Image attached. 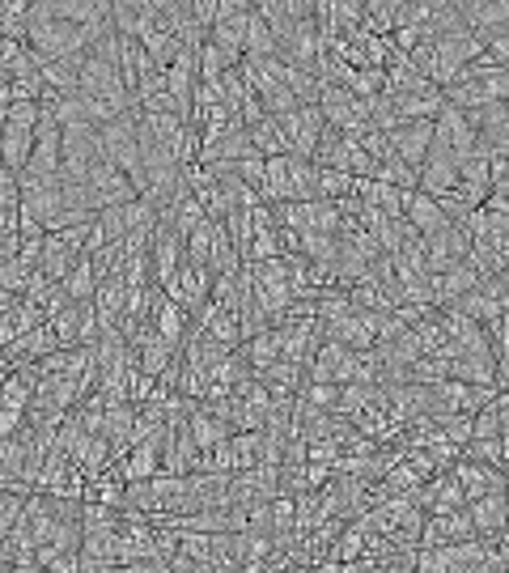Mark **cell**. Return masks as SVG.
I'll return each mask as SVG.
<instances>
[{"label": "cell", "instance_id": "cell-1", "mask_svg": "<svg viewBox=\"0 0 509 573\" xmlns=\"http://www.w3.org/2000/svg\"><path fill=\"white\" fill-rule=\"evenodd\" d=\"M103 162V140L94 124H77V128H64L60 140V183H85L89 170Z\"/></svg>", "mask_w": 509, "mask_h": 573}, {"label": "cell", "instance_id": "cell-2", "mask_svg": "<svg viewBox=\"0 0 509 573\" xmlns=\"http://www.w3.org/2000/svg\"><path fill=\"white\" fill-rule=\"evenodd\" d=\"M98 140H103V158L119 166L136 188V179H140V110L110 119L107 128H98Z\"/></svg>", "mask_w": 509, "mask_h": 573}, {"label": "cell", "instance_id": "cell-3", "mask_svg": "<svg viewBox=\"0 0 509 573\" xmlns=\"http://www.w3.org/2000/svg\"><path fill=\"white\" fill-rule=\"evenodd\" d=\"M166 298L174 301L183 315H188L191 323L204 315V306H209V298H213V273H204V268H191V264H183L179 273L170 276L166 285Z\"/></svg>", "mask_w": 509, "mask_h": 573}, {"label": "cell", "instance_id": "cell-4", "mask_svg": "<svg viewBox=\"0 0 509 573\" xmlns=\"http://www.w3.org/2000/svg\"><path fill=\"white\" fill-rule=\"evenodd\" d=\"M18 188H22V213L52 234L64 217V183L60 179H18Z\"/></svg>", "mask_w": 509, "mask_h": 573}, {"label": "cell", "instance_id": "cell-5", "mask_svg": "<svg viewBox=\"0 0 509 573\" xmlns=\"http://www.w3.org/2000/svg\"><path fill=\"white\" fill-rule=\"evenodd\" d=\"M450 310L467 315V319H476V323L488 331L509 310V285L501 280V276H488V280H480V285H476L467 298H458Z\"/></svg>", "mask_w": 509, "mask_h": 573}, {"label": "cell", "instance_id": "cell-6", "mask_svg": "<svg viewBox=\"0 0 509 573\" xmlns=\"http://www.w3.org/2000/svg\"><path fill=\"white\" fill-rule=\"evenodd\" d=\"M280 124V132H285V145H289V153L294 158H315V149H319L322 132H327V119H322L319 107H297L289 115H280L276 119Z\"/></svg>", "mask_w": 509, "mask_h": 573}, {"label": "cell", "instance_id": "cell-7", "mask_svg": "<svg viewBox=\"0 0 509 573\" xmlns=\"http://www.w3.org/2000/svg\"><path fill=\"white\" fill-rule=\"evenodd\" d=\"M85 188H89V195H94V209H98V213H107V209H124V204L140 200L132 188V179H128L119 166H110L107 158L89 170Z\"/></svg>", "mask_w": 509, "mask_h": 573}, {"label": "cell", "instance_id": "cell-8", "mask_svg": "<svg viewBox=\"0 0 509 573\" xmlns=\"http://www.w3.org/2000/svg\"><path fill=\"white\" fill-rule=\"evenodd\" d=\"M433 140H437V145H446L458 162H463V158H471V153L480 149V132H476L471 115H467V110H458V107H450V103H446L442 115L433 119Z\"/></svg>", "mask_w": 509, "mask_h": 573}, {"label": "cell", "instance_id": "cell-9", "mask_svg": "<svg viewBox=\"0 0 509 573\" xmlns=\"http://www.w3.org/2000/svg\"><path fill=\"white\" fill-rule=\"evenodd\" d=\"M467 540H480L467 506L455 510V514H430L425 531H421V548H450V544H467Z\"/></svg>", "mask_w": 509, "mask_h": 573}, {"label": "cell", "instance_id": "cell-10", "mask_svg": "<svg viewBox=\"0 0 509 573\" xmlns=\"http://www.w3.org/2000/svg\"><path fill=\"white\" fill-rule=\"evenodd\" d=\"M386 140H391V153L412 174H421V166H425V158H430L433 149V124H400V128L386 132Z\"/></svg>", "mask_w": 509, "mask_h": 573}, {"label": "cell", "instance_id": "cell-11", "mask_svg": "<svg viewBox=\"0 0 509 573\" xmlns=\"http://www.w3.org/2000/svg\"><path fill=\"white\" fill-rule=\"evenodd\" d=\"M467 514L476 522V535L480 540H506L509 535V492H488L467 501Z\"/></svg>", "mask_w": 509, "mask_h": 573}, {"label": "cell", "instance_id": "cell-12", "mask_svg": "<svg viewBox=\"0 0 509 573\" xmlns=\"http://www.w3.org/2000/svg\"><path fill=\"white\" fill-rule=\"evenodd\" d=\"M403 221H407L421 238H437V234H446V230L455 225V221L437 209V200L425 195V191H407V200H403Z\"/></svg>", "mask_w": 509, "mask_h": 573}, {"label": "cell", "instance_id": "cell-13", "mask_svg": "<svg viewBox=\"0 0 509 573\" xmlns=\"http://www.w3.org/2000/svg\"><path fill=\"white\" fill-rule=\"evenodd\" d=\"M450 188H458V158L446 149V145H437L433 140V149H430V158H425V166H421V188L416 191H425V195H446Z\"/></svg>", "mask_w": 509, "mask_h": 573}, {"label": "cell", "instance_id": "cell-14", "mask_svg": "<svg viewBox=\"0 0 509 573\" xmlns=\"http://www.w3.org/2000/svg\"><path fill=\"white\" fill-rule=\"evenodd\" d=\"M149 264H153V280H158V285H166L170 276L183 268V238H179V234H174L166 221H158V225H153Z\"/></svg>", "mask_w": 509, "mask_h": 573}, {"label": "cell", "instance_id": "cell-15", "mask_svg": "<svg viewBox=\"0 0 509 573\" xmlns=\"http://www.w3.org/2000/svg\"><path fill=\"white\" fill-rule=\"evenodd\" d=\"M110 26L124 39H145L149 30L158 26V4L153 0H124V4H110Z\"/></svg>", "mask_w": 509, "mask_h": 573}, {"label": "cell", "instance_id": "cell-16", "mask_svg": "<svg viewBox=\"0 0 509 573\" xmlns=\"http://www.w3.org/2000/svg\"><path fill=\"white\" fill-rule=\"evenodd\" d=\"M455 480L463 485V497L476 501V497H488V492H506V467H488V464H471V459H458Z\"/></svg>", "mask_w": 509, "mask_h": 573}, {"label": "cell", "instance_id": "cell-17", "mask_svg": "<svg viewBox=\"0 0 509 573\" xmlns=\"http://www.w3.org/2000/svg\"><path fill=\"white\" fill-rule=\"evenodd\" d=\"M0 353L13 361V370H18V365H39V361H47L52 353H60V340H55L52 323H39L30 336L13 340V344H9V349H0Z\"/></svg>", "mask_w": 509, "mask_h": 573}, {"label": "cell", "instance_id": "cell-18", "mask_svg": "<svg viewBox=\"0 0 509 573\" xmlns=\"http://www.w3.org/2000/svg\"><path fill=\"white\" fill-rule=\"evenodd\" d=\"M480 285V276L471 273L467 264H458V268H450V273H437L430 276V294H433V306L437 310H450L458 298H467L471 289Z\"/></svg>", "mask_w": 509, "mask_h": 573}, {"label": "cell", "instance_id": "cell-19", "mask_svg": "<svg viewBox=\"0 0 509 573\" xmlns=\"http://www.w3.org/2000/svg\"><path fill=\"white\" fill-rule=\"evenodd\" d=\"M161 442H166V429L158 437H145L140 446H132V455L124 459V480L128 485H145V480L161 476Z\"/></svg>", "mask_w": 509, "mask_h": 573}, {"label": "cell", "instance_id": "cell-20", "mask_svg": "<svg viewBox=\"0 0 509 573\" xmlns=\"http://www.w3.org/2000/svg\"><path fill=\"white\" fill-rule=\"evenodd\" d=\"M43 323V315L34 310V306H26V301H18L9 315H0V349H9L13 340H22V336H30V331Z\"/></svg>", "mask_w": 509, "mask_h": 573}, {"label": "cell", "instance_id": "cell-21", "mask_svg": "<svg viewBox=\"0 0 509 573\" xmlns=\"http://www.w3.org/2000/svg\"><path fill=\"white\" fill-rule=\"evenodd\" d=\"M400 13H403V0H374V4H365L361 30L374 34V39H391L395 26H400Z\"/></svg>", "mask_w": 509, "mask_h": 573}, {"label": "cell", "instance_id": "cell-22", "mask_svg": "<svg viewBox=\"0 0 509 573\" xmlns=\"http://www.w3.org/2000/svg\"><path fill=\"white\" fill-rule=\"evenodd\" d=\"M153 331H158L170 349H183V340H188V331H191V319L174 306V301L166 298L158 310V319H153Z\"/></svg>", "mask_w": 509, "mask_h": 573}, {"label": "cell", "instance_id": "cell-23", "mask_svg": "<svg viewBox=\"0 0 509 573\" xmlns=\"http://www.w3.org/2000/svg\"><path fill=\"white\" fill-rule=\"evenodd\" d=\"M30 30V4L26 0H0V39L26 43Z\"/></svg>", "mask_w": 509, "mask_h": 573}, {"label": "cell", "instance_id": "cell-24", "mask_svg": "<svg viewBox=\"0 0 509 573\" xmlns=\"http://www.w3.org/2000/svg\"><path fill=\"white\" fill-rule=\"evenodd\" d=\"M251 132V145H255V153L259 158H285L289 153V145H285V132H280V124L276 119H259L255 128H246Z\"/></svg>", "mask_w": 509, "mask_h": 573}, {"label": "cell", "instance_id": "cell-25", "mask_svg": "<svg viewBox=\"0 0 509 573\" xmlns=\"http://www.w3.org/2000/svg\"><path fill=\"white\" fill-rule=\"evenodd\" d=\"M64 294H68V301H94V294H98V273H94V259H89V255H81V264L68 273Z\"/></svg>", "mask_w": 509, "mask_h": 573}, {"label": "cell", "instance_id": "cell-26", "mask_svg": "<svg viewBox=\"0 0 509 573\" xmlns=\"http://www.w3.org/2000/svg\"><path fill=\"white\" fill-rule=\"evenodd\" d=\"M246 55H276V39H272L268 22L255 13V4H251V18H246Z\"/></svg>", "mask_w": 509, "mask_h": 573}, {"label": "cell", "instance_id": "cell-27", "mask_svg": "<svg viewBox=\"0 0 509 573\" xmlns=\"http://www.w3.org/2000/svg\"><path fill=\"white\" fill-rule=\"evenodd\" d=\"M352 188H357V179L344 174V170H322L319 166V200H331V204H340V200H349Z\"/></svg>", "mask_w": 509, "mask_h": 573}, {"label": "cell", "instance_id": "cell-28", "mask_svg": "<svg viewBox=\"0 0 509 573\" xmlns=\"http://www.w3.org/2000/svg\"><path fill=\"white\" fill-rule=\"evenodd\" d=\"M501 437V416H497V400L484 412L471 416V442H497Z\"/></svg>", "mask_w": 509, "mask_h": 573}, {"label": "cell", "instance_id": "cell-29", "mask_svg": "<svg viewBox=\"0 0 509 573\" xmlns=\"http://www.w3.org/2000/svg\"><path fill=\"white\" fill-rule=\"evenodd\" d=\"M488 340H492V353H497V361L509 357V310L497 319V323H492V328H488Z\"/></svg>", "mask_w": 509, "mask_h": 573}, {"label": "cell", "instance_id": "cell-30", "mask_svg": "<svg viewBox=\"0 0 509 573\" xmlns=\"http://www.w3.org/2000/svg\"><path fill=\"white\" fill-rule=\"evenodd\" d=\"M18 294H9V289H0V315H9V310H13V306H18Z\"/></svg>", "mask_w": 509, "mask_h": 573}, {"label": "cell", "instance_id": "cell-31", "mask_svg": "<svg viewBox=\"0 0 509 573\" xmlns=\"http://www.w3.org/2000/svg\"><path fill=\"white\" fill-rule=\"evenodd\" d=\"M506 110H509V103H506Z\"/></svg>", "mask_w": 509, "mask_h": 573}, {"label": "cell", "instance_id": "cell-32", "mask_svg": "<svg viewBox=\"0 0 509 573\" xmlns=\"http://www.w3.org/2000/svg\"><path fill=\"white\" fill-rule=\"evenodd\" d=\"M43 573H47V570H43Z\"/></svg>", "mask_w": 509, "mask_h": 573}]
</instances>
